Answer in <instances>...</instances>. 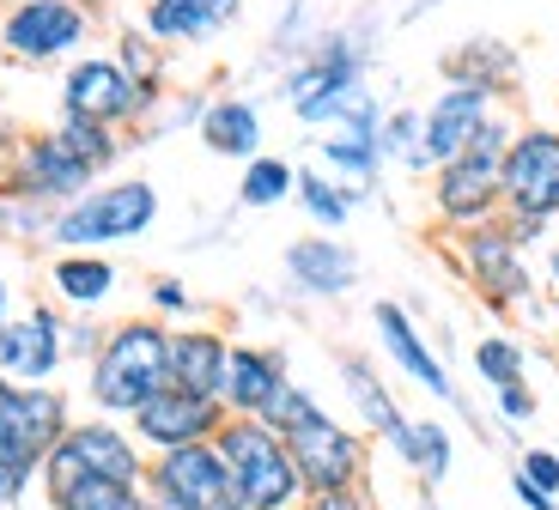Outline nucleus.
I'll return each instance as SVG.
<instances>
[{"instance_id": "1", "label": "nucleus", "mask_w": 559, "mask_h": 510, "mask_svg": "<svg viewBox=\"0 0 559 510\" xmlns=\"http://www.w3.org/2000/svg\"><path fill=\"white\" fill-rule=\"evenodd\" d=\"M170 389V322L158 317H122L104 329V346L85 365V407L98 419H134L146 401Z\"/></svg>"}, {"instance_id": "2", "label": "nucleus", "mask_w": 559, "mask_h": 510, "mask_svg": "<svg viewBox=\"0 0 559 510\" xmlns=\"http://www.w3.org/2000/svg\"><path fill=\"white\" fill-rule=\"evenodd\" d=\"M262 426H274L293 450V469L305 481V493H341V486H365L371 474V438L347 419H335L310 395L305 383H286L280 401L267 407Z\"/></svg>"}, {"instance_id": "3", "label": "nucleus", "mask_w": 559, "mask_h": 510, "mask_svg": "<svg viewBox=\"0 0 559 510\" xmlns=\"http://www.w3.org/2000/svg\"><path fill=\"white\" fill-rule=\"evenodd\" d=\"M158 225V189L146 177H116V182H92V189L56 213L49 244L56 249H110V244H134Z\"/></svg>"}, {"instance_id": "4", "label": "nucleus", "mask_w": 559, "mask_h": 510, "mask_svg": "<svg viewBox=\"0 0 559 510\" xmlns=\"http://www.w3.org/2000/svg\"><path fill=\"white\" fill-rule=\"evenodd\" d=\"M146 462L153 455L140 450V438L122 426V419H98V414H85L68 426V438L56 443V450L43 455V498L61 493V486L73 481H116V486H146Z\"/></svg>"}, {"instance_id": "5", "label": "nucleus", "mask_w": 559, "mask_h": 510, "mask_svg": "<svg viewBox=\"0 0 559 510\" xmlns=\"http://www.w3.org/2000/svg\"><path fill=\"white\" fill-rule=\"evenodd\" d=\"M213 443H219L225 469H231V486H238L243 510H298L305 505V481H298L293 450H286V438H280L274 426L225 414V426Z\"/></svg>"}, {"instance_id": "6", "label": "nucleus", "mask_w": 559, "mask_h": 510, "mask_svg": "<svg viewBox=\"0 0 559 510\" xmlns=\"http://www.w3.org/2000/svg\"><path fill=\"white\" fill-rule=\"evenodd\" d=\"M286 110L305 128H329L365 97V49H353V37H322L310 43L298 68L280 80Z\"/></svg>"}, {"instance_id": "7", "label": "nucleus", "mask_w": 559, "mask_h": 510, "mask_svg": "<svg viewBox=\"0 0 559 510\" xmlns=\"http://www.w3.org/2000/svg\"><path fill=\"white\" fill-rule=\"evenodd\" d=\"M450 262L468 286L480 292L487 310L511 317V310H530L542 292H535V274H530V249L504 232V220L492 225H475V232H450Z\"/></svg>"}, {"instance_id": "8", "label": "nucleus", "mask_w": 559, "mask_h": 510, "mask_svg": "<svg viewBox=\"0 0 559 510\" xmlns=\"http://www.w3.org/2000/svg\"><path fill=\"white\" fill-rule=\"evenodd\" d=\"M98 31V13H85L80 0H7L0 7V56L13 68H56L73 61Z\"/></svg>"}, {"instance_id": "9", "label": "nucleus", "mask_w": 559, "mask_h": 510, "mask_svg": "<svg viewBox=\"0 0 559 510\" xmlns=\"http://www.w3.org/2000/svg\"><path fill=\"white\" fill-rule=\"evenodd\" d=\"M158 104H165V97L146 92L116 56H73L68 73H61V110L85 116V122H104V128H116V134L146 128L158 116Z\"/></svg>"}, {"instance_id": "10", "label": "nucleus", "mask_w": 559, "mask_h": 510, "mask_svg": "<svg viewBox=\"0 0 559 510\" xmlns=\"http://www.w3.org/2000/svg\"><path fill=\"white\" fill-rule=\"evenodd\" d=\"M504 213L499 220H530L559 232V128L554 122H523L511 152H504Z\"/></svg>"}, {"instance_id": "11", "label": "nucleus", "mask_w": 559, "mask_h": 510, "mask_svg": "<svg viewBox=\"0 0 559 510\" xmlns=\"http://www.w3.org/2000/svg\"><path fill=\"white\" fill-rule=\"evenodd\" d=\"M92 182H98V177H92V170H85L80 158H73V152L49 134V128H31V134L19 140L13 165L0 170V194L31 201V207H49V213L73 207Z\"/></svg>"}, {"instance_id": "12", "label": "nucleus", "mask_w": 559, "mask_h": 510, "mask_svg": "<svg viewBox=\"0 0 559 510\" xmlns=\"http://www.w3.org/2000/svg\"><path fill=\"white\" fill-rule=\"evenodd\" d=\"M146 498L170 510H243L219 443H189L146 462Z\"/></svg>"}, {"instance_id": "13", "label": "nucleus", "mask_w": 559, "mask_h": 510, "mask_svg": "<svg viewBox=\"0 0 559 510\" xmlns=\"http://www.w3.org/2000/svg\"><path fill=\"white\" fill-rule=\"evenodd\" d=\"M68 365V317L49 298L25 304L0 322V377L19 389H43L56 383Z\"/></svg>"}, {"instance_id": "14", "label": "nucleus", "mask_w": 559, "mask_h": 510, "mask_svg": "<svg viewBox=\"0 0 559 510\" xmlns=\"http://www.w3.org/2000/svg\"><path fill=\"white\" fill-rule=\"evenodd\" d=\"M504 158H487V152H462L450 165L432 170V220L444 232H475V225H492L504 213V182H499Z\"/></svg>"}, {"instance_id": "15", "label": "nucleus", "mask_w": 559, "mask_h": 510, "mask_svg": "<svg viewBox=\"0 0 559 510\" xmlns=\"http://www.w3.org/2000/svg\"><path fill=\"white\" fill-rule=\"evenodd\" d=\"M378 128H383V110H378V97L365 92L341 122L317 128V170H329V177L347 182V189H371L378 170H383Z\"/></svg>"}, {"instance_id": "16", "label": "nucleus", "mask_w": 559, "mask_h": 510, "mask_svg": "<svg viewBox=\"0 0 559 510\" xmlns=\"http://www.w3.org/2000/svg\"><path fill=\"white\" fill-rule=\"evenodd\" d=\"M219 426H225V407H219V401L189 395V389H158V395L128 419V431L140 438V450H146V455L189 450V443H213V438H219Z\"/></svg>"}, {"instance_id": "17", "label": "nucleus", "mask_w": 559, "mask_h": 510, "mask_svg": "<svg viewBox=\"0 0 559 510\" xmlns=\"http://www.w3.org/2000/svg\"><path fill=\"white\" fill-rule=\"evenodd\" d=\"M371 329H378L383 359H390L414 389H426L432 401H462V395H456V383H450V371H444V359H438V346L426 341V334H419V322H414V317H407V304L378 298V304H371Z\"/></svg>"}, {"instance_id": "18", "label": "nucleus", "mask_w": 559, "mask_h": 510, "mask_svg": "<svg viewBox=\"0 0 559 510\" xmlns=\"http://www.w3.org/2000/svg\"><path fill=\"white\" fill-rule=\"evenodd\" d=\"M499 110V97L492 92H475V85H444V92L419 110V152H426V170L450 165L462 152L475 146V134L487 128V116Z\"/></svg>"}, {"instance_id": "19", "label": "nucleus", "mask_w": 559, "mask_h": 510, "mask_svg": "<svg viewBox=\"0 0 559 510\" xmlns=\"http://www.w3.org/2000/svg\"><path fill=\"white\" fill-rule=\"evenodd\" d=\"M280 268H286V280H293L305 298H322V304L347 298V292L359 286V274H365L359 249L341 244V237H329V232L293 237V244H286V256H280Z\"/></svg>"}, {"instance_id": "20", "label": "nucleus", "mask_w": 559, "mask_h": 510, "mask_svg": "<svg viewBox=\"0 0 559 510\" xmlns=\"http://www.w3.org/2000/svg\"><path fill=\"white\" fill-rule=\"evenodd\" d=\"M293 383L286 371V353L262 341H231V359H225V389L219 407L238 419H267V407L280 401V389Z\"/></svg>"}, {"instance_id": "21", "label": "nucleus", "mask_w": 559, "mask_h": 510, "mask_svg": "<svg viewBox=\"0 0 559 510\" xmlns=\"http://www.w3.org/2000/svg\"><path fill=\"white\" fill-rule=\"evenodd\" d=\"M243 19V0H146L134 25L158 43V49H189V43H213Z\"/></svg>"}, {"instance_id": "22", "label": "nucleus", "mask_w": 559, "mask_h": 510, "mask_svg": "<svg viewBox=\"0 0 559 510\" xmlns=\"http://www.w3.org/2000/svg\"><path fill=\"white\" fill-rule=\"evenodd\" d=\"M122 286V268L98 249H56L49 256V304L61 317H98Z\"/></svg>"}, {"instance_id": "23", "label": "nucleus", "mask_w": 559, "mask_h": 510, "mask_svg": "<svg viewBox=\"0 0 559 510\" xmlns=\"http://www.w3.org/2000/svg\"><path fill=\"white\" fill-rule=\"evenodd\" d=\"M225 359H231V334L225 329H213V322H182V329H170V389L219 401Z\"/></svg>"}, {"instance_id": "24", "label": "nucleus", "mask_w": 559, "mask_h": 510, "mask_svg": "<svg viewBox=\"0 0 559 510\" xmlns=\"http://www.w3.org/2000/svg\"><path fill=\"white\" fill-rule=\"evenodd\" d=\"M195 134H201V146H207L213 158H238V165H250V158H262V146H267L262 104H255V97H238V92L207 97Z\"/></svg>"}, {"instance_id": "25", "label": "nucleus", "mask_w": 559, "mask_h": 510, "mask_svg": "<svg viewBox=\"0 0 559 510\" xmlns=\"http://www.w3.org/2000/svg\"><path fill=\"white\" fill-rule=\"evenodd\" d=\"M444 85H475V92H492L504 104V97L523 85V56L518 43L504 37H475V43H456L444 56Z\"/></svg>"}, {"instance_id": "26", "label": "nucleus", "mask_w": 559, "mask_h": 510, "mask_svg": "<svg viewBox=\"0 0 559 510\" xmlns=\"http://www.w3.org/2000/svg\"><path fill=\"white\" fill-rule=\"evenodd\" d=\"M335 371H341V389H347V401H353V414H359V431H365V438H383V443L402 438V431H407V414H402V401H395V389L383 383L378 371H371V359H359V353H341Z\"/></svg>"}, {"instance_id": "27", "label": "nucleus", "mask_w": 559, "mask_h": 510, "mask_svg": "<svg viewBox=\"0 0 559 510\" xmlns=\"http://www.w3.org/2000/svg\"><path fill=\"white\" fill-rule=\"evenodd\" d=\"M390 450H395V462H402V469L426 486V493H432V486H444L450 469H456V431L438 426V419H407V431L390 443Z\"/></svg>"}, {"instance_id": "28", "label": "nucleus", "mask_w": 559, "mask_h": 510, "mask_svg": "<svg viewBox=\"0 0 559 510\" xmlns=\"http://www.w3.org/2000/svg\"><path fill=\"white\" fill-rule=\"evenodd\" d=\"M293 201L305 207V220L317 225V232H329V237H341V232L353 225V213H359V189L335 182L329 170H317V165H298V189H293Z\"/></svg>"}, {"instance_id": "29", "label": "nucleus", "mask_w": 559, "mask_h": 510, "mask_svg": "<svg viewBox=\"0 0 559 510\" xmlns=\"http://www.w3.org/2000/svg\"><path fill=\"white\" fill-rule=\"evenodd\" d=\"M49 134L61 140V146L80 158L92 177H104V170H116V158L128 152V140L116 134V128H104V122H85V116H68V110H56V122H49Z\"/></svg>"}, {"instance_id": "30", "label": "nucleus", "mask_w": 559, "mask_h": 510, "mask_svg": "<svg viewBox=\"0 0 559 510\" xmlns=\"http://www.w3.org/2000/svg\"><path fill=\"white\" fill-rule=\"evenodd\" d=\"M468 365H475V377H480L487 389H518V383H530V346H523L518 334H504V329L480 334L475 353H468Z\"/></svg>"}, {"instance_id": "31", "label": "nucleus", "mask_w": 559, "mask_h": 510, "mask_svg": "<svg viewBox=\"0 0 559 510\" xmlns=\"http://www.w3.org/2000/svg\"><path fill=\"white\" fill-rule=\"evenodd\" d=\"M293 189H298V165L280 158V152H262V158H250L243 177H238V207L267 213V207H280V201H293Z\"/></svg>"}, {"instance_id": "32", "label": "nucleus", "mask_w": 559, "mask_h": 510, "mask_svg": "<svg viewBox=\"0 0 559 510\" xmlns=\"http://www.w3.org/2000/svg\"><path fill=\"white\" fill-rule=\"evenodd\" d=\"M49 510H153L146 486H116V481H73L49 493Z\"/></svg>"}, {"instance_id": "33", "label": "nucleus", "mask_w": 559, "mask_h": 510, "mask_svg": "<svg viewBox=\"0 0 559 510\" xmlns=\"http://www.w3.org/2000/svg\"><path fill=\"white\" fill-rule=\"evenodd\" d=\"M419 110L414 104H402V110H383V128H378V146H383V165H402L414 170V177H432L426 170V152H419Z\"/></svg>"}, {"instance_id": "34", "label": "nucleus", "mask_w": 559, "mask_h": 510, "mask_svg": "<svg viewBox=\"0 0 559 510\" xmlns=\"http://www.w3.org/2000/svg\"><path fill=\"white\" fill-rule=\"evenodd\" d=\"M116 61H122V68L134 73L146 92L165 97V49H158V43L146 37L140 25H122V37H116Z\"/></svg>"}, {"instance_id": "35", "label": "nucleus", "mask_w": 559, "mask_h": 510, "mask_svg": "<svg viewBox=\"0 0 559 510\" xmlns=\"http://www.w3.org/2000/svg\"><path fill=\"white\" fill-rule=\"evenodd\" d=\"M146 317L182 329V317H195V298H189V286H182L177 274H153L146 280Z\"/></svg>"}, {"instance_id": "36", "label": "nucleus", "mask_w": 559, "mask_h": 510, "mask_svg": "<svg viewBox=\"0 0 559 510\" xmlns=\"http://www.w3.org/2000/svg\"><path fill=\"white\" fill-rule=\"evenodd\" d=\"M518 474H523L530 486H542L547 498H559V455H554V450H542V443H535V450H523V455H518Z\"/></svg>"}, {"instance_id": "37", "label": "nucleus", "mask_w": 559, "mask_h": 510, "mask_svg": "<svg viewBox=\"0 0 559 510\" xmlns=\"http://www.w3.org/2000/svg\"><path fill=\"white\" fill-rule=\"evenodd\" d=\"M492 407H499V419L504 426H523V419H535V389L530 383H518V389H492Z\"/></svg>"}, {"instance_id": "38", "label": "nucleus", "mask_w": 559, "mask_h": 510, "mask_svg": "<svg viewBox=\"0 0 559 510\" xmlns=\"http://www.w3.org/2000/svg\"><path fill=\"white\" fill-rule=\"evenodd\" d=\"M298 510H378V498L365 493V486H341V493H305Z\"/></svg>"}, {"instance_id": "39", "label": "nucleus", "mask_w": 559, "mask_h": 510, "mask_svg": "<svg viewBox=\"0 0 559 510\" xmlns=\"http://www.w3.org/2000/svg\"><path fill=\"white\" fill-rule=\"evenodd\" d=\"M104 346V322L98 317H68V359H85L92 365V353Z\"/></svg>"}, {"instance_id": "40", "label": "nucleus", "mask_w": 559, "mask_h": 510, "mask_svg": "<svg viewBox=\"0 0 559 510\" xmlns=\"http://www.w3.org/2000/svg\"><path fill=\"white\" fill-rule=\"evenodd\" d=\"M511 493H518V505H523V510H559V498H547L542 486H530L523 474H511Z\"/></svg>"}, {"instance_id": "41", "label": "nucleus", "mask_w": 559, "mask_h": 510, "mask_svg": "<svg viewBox=\"0 0 559 510\" xmlns=\"http://www.w3.org/2000/svg\"><path fill=\"white\" fill-rule=\"evenodd\" d=\"M19 140H25V128H19L13 116H0V170L13 165V152H19Z\"/></svg>"}, {"instance_id": "42", "label": "nucleus", "mask_w": 559, "mask_h": 510, "mask_svg": "<svg viewBox=\"0 0 559 510\" xmlns=\"http://www.w3.org/2000/svg\"><path fill=\"white\" fill-rule=\"evenodd\" d=\"M13 310H19V304H13V280H7V274H0V322H7V317H13Z\"/></svg>"}, {"instance_id": "43", "label": "nucleus", "mask_w": 559, "mask_h": 510, "mask_svg": "<svg viewBox=\"0 0 559 510\" xmlns=\"http://www.w3.org/2000/svg\"><path fill=\"white\" fill-rule=\"evenodd\" d=\"M547 280H554V286H559V232L547 237Z\"/></svg>"}, {"instance_id": "44", "label": "nucleus", "mask_w": 559, "mask_h": 510, "mask_svg": "<svg viewBox=\"0 0 559 510\" xmlns=\"http://www.w3.org/2000/svg\"><path fill=\"white\" fill-rule=\"evenodd\" d=\"M13 395H19V383H7V377H0V414L13 407Z\"/></svg>"}, {"instance_id": "45", "label": "nucleus", "mask_w": 559, "mask_h": 510, "mask_svg": "<svg viewBox=\"0 0 559 510\" xmlns=\"http://www.w3.org/2000/svg\"><path fill=\"white\" fill-rule=\"evenodd\" d=\"M80 7H85V13H98V19H104V13L116 7V0H80Z\"/></svg>"}, {"instance_id": "46", "label": "nucleus", "mask_w": 559, "mask_h": 510, "mask_svg": "<svg viewBox=\"0 0 559 510\" xmlns=\"http://www.w3.org/2000/svg\"><path fill=\"white\" fill-rule=\"evenodd\" d=\"M554 128H559V97H554Z\"/></svg>"}]
</instances>
